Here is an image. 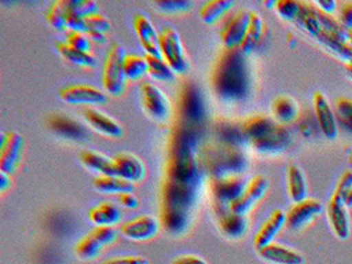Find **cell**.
Wrapping results in <instances>:
<instances>
[{
  "label": "cell",
  "mask_w": 352,
  "mask_h": 264,
  "mask_svg": "<svg viewBox=\"0 0 352 264\" xmlns=\"http://www.w3.org/2000/svg\"><path fill=\"white\" fill-rule=\"evenodd\" d=\"M119 202L129 208V209H136L139 206V199L135 197L133 193H123L119 196Z\"/></svg>",
  "instance_id": "cell-48"
},
{
  "label": "cell",
  "mask_w": 352,
  "mask_h": 264,
  "mask_svg": "<svg viewBox=\"0 0 352 264\" xmlns=\"http://www.w3.org/2000/svg\"><path fill=\"white\" fill-rule=\"evenodd\" d=\"M219 230L228 239H241L248 230V219L245 215L228 212L219 221Z\"/></svg>",
  "instance_id": "cell-24"
},
{
  "label": "cell",
  "mask_w": 352,
  "mask_h": 264,
  "mask_svg": "<svg viewBox=\"0 0 352 264\" xmlns=\"http://www.w3.org/2000/svg\"><path fill=\"white\" fill-rule=\"evenodd\" d=\"M148 73V64L143 56L139 54H126L124 57V74L131 81H138L143 78Z\"/></svg>",
  "instance_id": "cell-33"
},
{
  "label": "cell",
  "mask_w": 352,
  "mask_h": 264,
  "mask_svg": "<svg viewBox=\"0 0 352 264\" xmlns=\"http://www.w3.org/2000/svg\"><path fill=\"white\" fill-rule=\"evenodd\" d=\"M289 197L293 204L301 202L307 198V184L302 169L296 164L289 165L287 172Z\"/></svg>",
  "instance_id": "cell-25"
},
{
  "label": "cell",
  "mask_w": 352,
  "mask_h": 264,
  "mask_svg": "<svg viewBox=\"0 0 352 264\" xmlns=\"http://www.w3.org/2000/svg\"><path fill=\"white\" fill-rule=\"evenodd\" d=\"M90 232L103 246H110L118 239V231L113 226H96Z\"/></svg>",
  "instance_id": "cell-41"
},
{
  "label": "cell",
  "mask_w": 352,
  "mask_h": 264,
  "mask_svg": "<svg viewBox=\"0 0 352 264\" xmlns=\"http://www.w3.org/2000/svg\"><path fill=\"white\" fill-rule=\"evenodd\" d=\"M160 53L161 57L168 63L175 73L182 74L188 70L189 63L182 45V40L178 31L173 27L162 28L160 32Z\"/></svg>",
  "instance_id": "cell-4"
},
{
  "label": "cell",
  "mask_w": 352,
  "mask_h": 264,
  "mask_svg": "<svg viewBox=\"0 0 352 264\" xmlns=\"http://www.w3.org/2000/svg\"><path fill=\"white\" fill-rule=\"evenodd\" d=\"M338 21L344 30L352 31V1H346L339 8V17Z\"/></svg>",
  "instance_id": "cell-43"
},
{
  "label": "cell",
  "mask_w": 352,
  "mask_h": 264,
  "mask_svg": "<svg viewBox=\"0 0 352 264\" xmlns=\"http://www.w3.org/2000/svg\"><path fill=\"white\" fill-rule=\"evenodd\" d=\"M67 28L72 32L89 33V27L86 23V17L77 16V15H67Z\"/></svg>",
  "instance_id": "cell-45"
},
{
  "label": "cell",
  "mask_w": 352,
  "mask_h": 264,
  "mask_svg": "<svg viewBox=\"0 0 352 264\" xmlns=\"http://www.w3.org/2000/svg\"><path fill=\"white\" fill-rule=\"evenodd\" d=\"M140 96L145 113L153 120L159 123H165L170 118V102L156 85L145 82L140 89Z\"/></svg>",
  "instance_id": "cell-5"
},
{
  "label": "cell",
  "mask_w": 352,
  "mask_h": 264,
  "mask_svg": "<svg viewBox=\"0 0 352 264\" xmlns=\"http://www.w3.org/2000/svg\"><path fill=\"white\" fill-rule=\"evenodd\" d=\"M87 36L90 37V40H91V41H96L98 44H103V43L106 41V36H104V33L91 31V32L87 33Z\"/></svg>",
  "instance_id": "cell-50"
},
{
  "label": "cell",
  "mask_w": 352,
  "mask_h": 264,
  "mask_svg": "<svg viewBox=\"0 0 352 264\" xmlns=\"http://www.w3.org/2000/svg\"><path fill=\"white\" fill-rule=\"evenodd\" d=\"M12 185L11 180V175L6 173V172H0V192L4 193L7 189H10Z\"/></svg>",
  "instance_id": "cell-49"
},
{
  "label": "cell",
  "mask_w": 352,
  "mask_h": 264,
  "mask_svg": "<svg viewBox=\"0 0 352 264\" xmlns=\"http://www.w3.org/2000/svg\"><path fill=\"white\" fill-rule=\"evenodd\" d=\"M270 189V182L265 176L258 175L247 184L239 198L230 204V212L235 214L245 215L250 213L257 202L261 201Z\"/></svg>",
  "instance_id": "cell-7"
},
{
  "label": "cell",
  "mask_w": 352,
  "mask_h": 264,
  "mask_svg": "<svg viewBox=\"0 0 352 264\" xmlns=\"http://www.w3.org/2000/svg\"><path fill=\"white\" fill-rule=\"evenodd\" d=\"M301 6H302L301 1H294V0H280L274 3V8L278 16L288 21H294V20L297 21L301 12Z\"/></svg>",
  "instance_id": "cell-37"
},
{
  "label": "cell",
  "mask_w": 352,
  "mask_h": 264,
  "mask_svg": "<svg viewBox=\"0 0 352 264\" xmlns=\"http://www.w3.org/2000/svg\"><path fill=\"white\" fill-rule=\"evenodd\" d=\"M103 248L104 246L96 239V236L91 232H89L83 238H80V242L77 243L74 250L80 261L91 262L96 258H99Z\"/></svg>",
  "instance_id": "cell-29"
},
{
  "label": "cell",
  "mask_w": 352,
  "mask_h": 264,
  "mask_svg": "<svg viewBox=\"0 0 352 264\" xmlns=\"http://www.w3.org/2000/svg\"><path fill=\"white\" fill-rule=\"evenodd\" d=\"M323 212V205L318 199L306 198L294 204L287 213V226L290 230L298 231L313 222Z\"/></svg>",
  "instance_id": "cell-9"
},
{
  "label": "cell",
  "mask_w": 352,
  "mask_h": 264,
  "mask_svg": "<svg viewBox=\"0 0 352 264\" xmlns=\"http://www.w3.org/2000/svg\"><path fill=\"white\" fill-rule=\"evenodd\" d=\"M172 264H208L204 258L194 254H184L175 258Z\"/></svg>",
  "instance_id": "cell-46"
},
{
  "label": "cell",
  "mask_w": 352,
  "mask_h": 264,
  "mask_svg": "<svg viewBox=\"0 0 352 264\" xmlns=\"http://www.w3.org/2000/svg\"><path fill=\"white\" fill-rule=\"evenodd\" d=\"M316 7L326 15H333L336 10V1L333 0H320L314 3Z\"/></svg>",
  "instance_id": "cell-47"
},
{
  "label": "cell",
  "mask_w": 352,
  "mask_h": 264,
  "mask_svg": "<svg viewBox=\"0 0 352 264\" xmlns=\"http://www.w3.org/2000/svg\"><path fill=\"white\" fill-rule=\"evenodd\" d=\"M57 50L64 57L66 61L74 64V65L82 66V67H94L96 66V60L94 56L90 53L82 52V50H74L69 47L66 43H58L57 44Z\"/></svg>",
  "instance_id": "cell-32"
},
{
  "label": "cell",
  "mask_w": 352,
  "mask_h": 264,
  "mask_svg": "<svg viewBox=\"0 0 352 264\" xmlns=\"http://www.w3.org/2000/svg\"><path fill=\"white\" fill-rule=\"evenodd\" d=\"M145 60L148 64V73L159 80L161 82H169L175 80V72L168 65V63L161 57V56H152V54H145Z\"/></svg>",
  "instance_id": "cell-31"
},
{
  "label": "cell",
  "mask_w": 352,
  "mask_h": 264,
  "mask_svg": "<svg viewBox=\"0 0 352 264\" xmlns=\"http://www.w3.org/2000/svg\"><path fill=\"white\" fill-rule=\"evenodd\" d=\"M126 54H127L126 50L120 44H113L104 60L102 83L106 93L112 97L122 96L126 87V80H127L124 74Z\"/></svg>",
  "instance_id": "cell-3"
},
{
  "label": "cell",
  "mask_w": 352,
  "mask_h": 264,
  "mask_svg": "<svg viewBox=\"0 0 352 264\" xmlns=\"http://www.w3.org/2000/svg\"><path fill=\"white\" fill-rule=\"evenodd\" d=\"M133 27L140 40V44L145 50V54L161 56L160 33H157L152 21L144 15L139 14L133 19Z\"/></svg>",
  "instance_id": "cell-16"
},
{
  "label": "cell",
  "mask_w": 352,
  "mask_h": 264,
  "mask_svg": "<svg viewBox=\"0 0 352 264\" xmlns=\"http://www.w3.org/2000/svg\"><path fill=\"white\" fill-rule=\"evenodd\" d=\"M284 225H287V213H284L281 209L273 210L272 214L270 215V218L263 223L260 230L257 231L254 242L256 250L273 243L274 238L284 228Z\"/></svg>",
  "instance_id": "cell-17"
},
{
  "label": "cell",
  "mask_w": 352,
  "mask_h": 264,
  "mask_svg": "<svg viewBox=\"0 0 352 264\" xmlns=\"http://www.w3.org/2000/svg\"><path fill=\"white\" fill-rule=\"evenodd\" d=\"M93 185L98 192L106 195H123V193H132L135 186L133 182L119 176H98L93 180Z\"/></svg>",
  "instance_id": "cell-23"
},
{
  "label": "cell",
  "mask_w": 352,
  "mask_h": 264,
  "mask_svg": "<svg viewBox=\"0 0 352 264\" xmlns=\"http://www.w3.org/2000/svg\"><path fill=\"white\" fill-rule=\"evenodd\" d=\"M113 160V175L131 182H142L145 177V165L136 155L131 152H120Z\"/></svg>",
  "instance_id": "cell-12"
},
{
  "label": "cell",
  "mask_w": 352,
  "mask_h": 264,
  "mask_svg": "<svg viewBox=\"0 0 352 264\" xmlns=\"http://www.w3.org/2000/svg\"><path fill=\"white\" fill-rule=\"evenodd\" d=\"M338 123L347 132L352 133V99L338 98L334 104Z\"/></svg>",
  "instance_id": "cell-35"
},
{
  "label": "cell",
  "mask_w": 352,
  "mask_h": 264,
  "mask_svg": "<svg viewBox=\"0 0 352 264\" xmlns=\"http://www.w3.org/2000/svg\"><path fill=\"white\" fill-rule=\"evenodd\" d=\"M67 14L80 17H90L99 14L96 1L91 0H65Z\"/></svg>",
  "instance_id": "cell-36"
},
{
  "label": "cell",
  "mask_w": 352,
  "mask_h": 264,
  "mask_svg": "<svg viewBox=\"0 0 352 264\" xmlns=\"http://www.w3.org/2000/svg\"><path fill=\"white\" fill-rule=\"evenodd\" d=\"M346 206H347L349 209H352V189L351 192L349 193L347 198H346Z\"/></svg>",
  "instance_id": "cell-51"
},
{
  "label": "cell",
  "mask_w": 352,
  "mask_h": 264,
  "mask_svg": "<svg viewBox=\"0 0 352 264\" xmlns=\"http://www.w3.org/2000/svg\"><path fill=\"white\" fill-rule=\"evenodd\" d=\"M271 110H272L274 120L280 124L294 122L298 118V113H300V107L297 102L288 96H278L273 99Z\"/></svg>",
  "instance_id": "cell-21"
},
{
  "label": "cell",
  "mask_w": 352,
  "mask_h": 264,
  "mask_svg": "<svg viewBox=\"0 0 352 264\" xmlns=\"http://www.w3.org/2000/svg\"><path fill=\"white\" fill-rule=\"evenodd\" d=\"M49 126L56 133L72 140H82L87 136V130L70 116L56 114L49 119Z\"/></svg>",
  "instance_id": "cell-20"
},
{
  "label": "cell",
  "mask_w": 352,
  "mask_h": 264,
  "mask_svg": "<svg viewBox=\"0 0 352 264\" xmlns=\"http://www.w3.org/2000/svg\"><path fill=\"white\" fill-rule=\"evenodd\" d=\"M349 208L344 202L338 201L331 197L326 206V213L329 222L331 225V229L334 231L336 238L340 241L349 239L351 234V219L349 215Z\"/></svg>",
  "instance_id": "cell-13"
},
{
  "label": "cell",
  "mask_w": 352,
  "mask_h": 264,
  "mask_svg": "<svg viewBox=\"0 0 352 264\" xmlns=\"http://www.w3.org/2000/svg\"><path fill=\"white\" fill-rule=\"evenodd\" d=\"M67 15L69 14H67L65 0H58V1H54L49 8L47 19L53 28L63 31L65 28H67Z\"/></svg>",
  "instance_id": "cell-34"
},
{
  "label": "cell",
  "mask_w": 352,
  "mask_h": 264,
  "mask_svg": "<svg viewBox=\"0 0 352 264\" xmlns=\"http://www.w3.org/2000/svg\"><path fill=\"white\" fill-rule=\"evenodd\" d=\"M241 131L257 152L264 155H280L290 146L288 130L274 119L265 116L248 118Z\"/></svg>",
  "instance_id": "cell-2"
},
{
  "label": "cell",
  "mask_w": 352,
  "mask_h": 264,
  "mask_svg": "<svg viewBox=\"0 0 352 264\" xmlns=\"http://www.w3.org/2000/svg\"><path fill=\"white\" fill-rule=\"evenodd\" d=\"M347 43H349V45H350V48L352 50V31H350L349 34H347Z\"/></svg>",
  "instance_id": "cell-53"
},
{
  "label": "cell",
  "mask_w": 352,
  "mask_h": 264,
  "mask_svg": "<svg viewBox=\"0 0 352 264\" xmlns=\"http://www.w3.org/2000/svg\"><path fill=\"white\" fill-rule=\"evenodd\" d=\"M102 264H149L143 256L138 255H118L106 259Z\"/></svg>",
  "instance_id": "cell-44"
},
{
  "label": "cell",
  "mask_w": 352,
  "mask_h": 264,
  "mask_svg": "<svg viewBox=\"0 0 352 264\" xmlns=\"http://www.w3.org/2000/svg\"><path fill=\"white\" fill-rule=\"evenodd\" d=\"M250 12L247 10L238 11L231 17L221 32V38L227 50H239L250 24Z\"/></svg>",
  "instance_id": "cell-10"
},
{
  "label": "cell",
  "mask_w": 352,
  "mask_h": 264,
  "mask_svg": "<svg viewBox=\"0 0 352 264\" xmlns=\"http://www.w3.org/2000/svg\"><path fill=\"white\" fill-rule=\"evenodd\" d=\"M263 28H264V23H263V19L260 16V14L256 11H251L250 12V24H248L247 32L243 38L241 48H239L244 54H248L256 48L257 43L261 38Z\"/></svg>",
  "instance_id": "cell-27"
},
{
  "label": "cell",
  "mask_w": 352,
  "mask_h": 264,
  "mask_svg": "<svg viewBox=\"0 0 352 264\" xmlns=\"http://www.w3.org/2000/svg\"><path fill=\"white\" fill-rule=\"evenodd\" d=\"M83 116L86 122L102 135L109 138H122L123 136V127L118 123L111 116H106L96 109H86Z\"/></svg>",
  "instance_id": "cell-18"
},
{
  "label": "cell",
  "mask_w": 352,
  "mask_h": 264,
  "mask_svg": "<svg viewBox=\"0 0 352 264\" xmlns=\"http://www.w3.org/2000/svg\"><path fill=\"white\" fill-rule=\"evenodd\" d=\"M86 23L89 27V32L96 31V32L106 33L110 31L111 24L110 21L100 14H96L93 16L86 17Z\"/></svg>",
  "instance_id": "cell-42"
},
{
  "label": "cell",
  "mask_w": 352,
  "mask_h": 264,
  "mask_svg": "<svg viewBox=\"0 0 352 264\" xmlns=\"http://www.w3.org/2000/svg\"><path fill=\"white\" fill-rule=\"evenodd\" d=\"M89 218L96 226H113L122 219V212L113 202L103 201L89 212Z\"/></svg>",
  "instance_id": "cell-22"
},
{
  "label": "cell",
  "mask_w": 352,
  "mask_h": 264,
  "mask_svg": "<svg viewBox=\"0 0 352 264\" xmlns=\"http://www.w3.org/2000/svg\"><path fill=\"white\" fill-rule=\"evenodd\" d=\"M347 73H349V77L352 80V63L347 64Z\"/></svg>",
  "instance_id": "cell-52"
},
{
  "label": "cell",
  "mask_w": 352,
  "mask_h": 264,
  "mask_svg": "<svg viewBox=\"0 0 352 264\" xmlns=\"http://www.w3.org/2000/svg\"><path fill=\"white\" fill-rule=\"evenodd\" d=\"M80 162L85 166L89 169L94 170L99 173V176H111L113 175V160L111 157H107L106 155L91 151V149H85L82 151L80 155Z\"/></svg>",
  "instance_id": "cell-26"
},
{
  "label": "cell",
  "mask_w": 352,
  "mask_h": 264,
  "mask_svg": "<svg viewBox=\"0 0 352 264\" xmlns=\"http://www.w3.org/2000/svg\"><path fill=\"white\" fill-rule=\"evenodd\" d=\"M61 99L69 104L100 106L107 103L109 96L96 86L86 83L67 85L60 91Z\"/></svg>",
  "instance_id": "cell-6"
},
{
  "label": "cell",
  "mask_w": 352,
  "mask_h": 264,
  "mask_svg": "<svg viewBox=\"0 0 352 264\" xmlns=\"http://www.w3.org/2000/svg\"><path fill=\"white\" fill-rule=\"evenodd\" d=\"M258 258L270 264H305V256L297 250L273 242L257 250Z\"/></svg>",
  "instance_id": "cell-14"
},
{
  "label": "cell",
  "mask_w": 352,
  "mask_h": 264,
  "mask_svg": "<svg viewBox=\"0 0 352 264\" xmlns=\"http://www.w3.org/2000/svg\"><path fill=\"white\" fill-rule=\"evenodd\" d=\"M66 44L74 50H82L86 53H90V50H91V40L86 33L70 31L66 37Z\"/></svg>",
  "instance_id": "cell-39"
},
{
  "label": "cell",
  "mask_w": 352,
  "mask_h": 264,
  "mask_svg": "<svg viewBox=\"0 0 352 264\" xmlns=\"http://www.w3.org/2000/svg\"><path fill=\"white\" fill-rule=\"evenodd\" d=\"M245 186L247 185L244 184V180L238 175H230V176L219 177L215 182L214 193H215V197L218 198L221 202L231 204L236 198L241 197Z\"/></svg>",
  "instance_id": "cell-19"
},
{
  "label": "cell",
  "mask_w": 352,
  "mask_h": 264,
  "mask_svg": "<svg viewBox=\"0 0 352 264\" xmlns=\"http://www.w3.org/2000/svg\"><path fill=\"white\" fill-rule=\"evenodd\" d=\"M352 189V170H346L336 185L333 198L346 204V198Z\"/></svg>",
  "instance_id": "cell-40"
},
{
  "label": "cell",
  "mask_w": 352,
  "mask_h": 264,
  "mask_svg": "<svg viewBox=\"0 0 352 264\" xmlns=\"http://www.w3.org/2000/svg\"><path fill=\"white\" fill-rule=\"evenodd\" d=\"M214 89L221 98L236 102L245 98L251 87L250 66L241 50H227L212 74Z\"/></svg>",
  "instance_id": "cell-1"
},
{
  "label": "cell",
  "mask_w": 352,
  "mask_h": 264,
  "mask_svg": "<svg viewBox=\"0 0 352 264\" xmlns=\"http://www.w3.org/2000/svg\"><path fill=\"white\" fill-rule=\"evenodd\" d=\"M182 110L188 119H192V120L202 119L204 102L199 97V93L197 91V89H192V86H189L185 90V94L182 97Z\"/></svg>",
  "instance_id": "cell-30"
},
{
  "label": "cell",
  "mask_w": 352,
  "mask_h": 264,
  "mask_svg": "<svg viewBox=\"0 0 352 264\" xmlns=\"http://www.w3.org/2000/svg\"><path fill=\"white\" fill-rule=\"evenodd\" d=\"M234 4L235 3L231 0H211L201 8L199 17L206 24H215L234 7Z\"/></svg>",
  "instance_id": "cell-28"
},
{
  "label": "cell",
  "mask_w": 352,
  "mask_h": 264,
  "mask_svg": "<svg viewBox=\"0 0 352 264\" xmlns=\"http://www.w3.org/2000/svg\"><path fill=\"white\" fill-rule=\"evenodd\" d=\"M24 149V139L15 131L4 132L0 146V169L8 175L16 170Z\"/></svg>",
  "instance_id": "cell-8"
},
{
  "label": "cell",
  "mask_w": 352,
  "mask_h": 264,
  "mask_svg": "<svg viewBox=\"0 0 352 264\" xmlns=\"http://www.w3.org/2000/svg\"><path fill=\"white\" fill-rule=\"evenodd\" d=\"M160 230V222L152 215H140L129 221L120 228L123 236L131 241H149L157 235Z\"/></svg>",
  "instance_id": "cell-11"
},
{
  "label": "cell",
  "mask_w": 352,
  "mask_h": 264,
  "mask_svg": "<svg viewBox=\"0 0 352 264\" xmlns=\"http://www.w3.org/2000/svg\"><path fill=\"white\" fill-rule=\"evenodd\" d=\"M313 104L320 131L327 139H336L338 136V120L329 100L322 93H316L313 98Z\"/></svg>",
  "instance_id": "cell-15"
},
{
  "label": "cell",
  "mask_w": 352,
  "mask_h": 264,
  "mask_svg": "<svg viewBox=\"0 0 352 264\" xmlns=\"http://www.w3.org/2000/svg\"><path fill=\"white\" fill-rule=\"evenodd\" d=\"M155 4L161 12L168 15H178V14L189 12L194 6L192 1H188V0H160V1H155Z\"/></svg>",
  "instance_id": "cell-38"
}]
</instances>
